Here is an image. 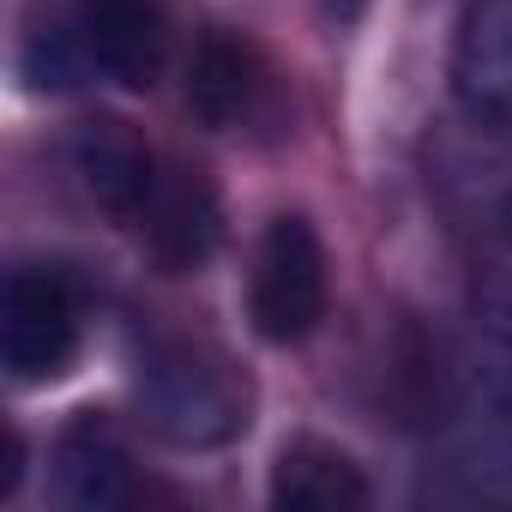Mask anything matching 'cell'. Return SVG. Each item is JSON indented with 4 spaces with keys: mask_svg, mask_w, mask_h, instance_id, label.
<instances>
[{
    "mask_svg": "<svg viewBox=\"0 0 512 512\" xmlns=\"http://www.w3.org/2000/svg\"><path fill=\"white\" fill-rule=\"evenodd\" d=\"M506 229H512V205H506Z\"/></svg>",
    "mask_w": 512,
    "mask_h": 512,
    "instance_id": "7c38bea8",
    "label": "cell"
},
{
    "mask_svg": "<svg viewBox=\"0 0 512 512\" xmlns=\"http://www.w3.org/2000/svg\"><path fill=\"white\" fill-rule=\"evenodd\" d=\"M133 229H139V241L151 247L157 266H169V272H199L211 253H217V241H223V205H217V193H211V181H205L199 169L163 163V175H157L145 211L133 217Z\"/></svg>",
    "mask_w": 512,
    "mask_h": 512,
    "instance_id": "8992f818",
    "label": "cell"
},
{
    "mask_svg": "<svg viewBox=\"0 0 512 512\" xmlns=\"http://www.w3.org/2000/svg\"><path fill=\"white\" fill-rule=\"evenodd\" d=\"M332 296V260L326 241L302 211H284L266 223L247 272V320L266 344H302L326 320Z\"/></svg>",
    "mask_w": 512,
    "mask_h": 512,
    "instance_id": "277c9868",
    "label": "cell"
},
{
    "mask_svg": "<svg viewBox=\"0 0 512 512\" xmlns=\"http://www.w3.org/2000/svg\"><path fill=\"white\" fill-rule=\"evenodd\" d=\"M320 7H326L338 25H350V19H362V7H368V0H320Z\"/></svg>",
    "mask_w": 512,
    "mask_h": 512,
    "instance_id": "8fae6325",
    "label": "cell"
},
{
    "mask_svg": "<svg viewBox=\"0 0 512 512\" xmlns=\"http://www.w3.org/2000/svg\"><path fill=\"white\" fill-rule=\"evenodd\" d=\"M187 109L205 133L278 139L290 121V79L247 31L211 25L187 61Z\"/></svg>",
    "mask_w": 512,
    "mask_h": 512,
    "instance_id": "3957f363",
    "label": "cell"
},
{
    "mask_svg": "<svg viewBox=\"0 0 512 512\" xmlns=\"http://www.w3.org/2000/svg\"><path fill=\"white\" fill-rule=\"evenodd\" d=\"M67 157H73V175L85 181V193H91L109 217H121V223H133V217L145 211V199H151V187H157V175H163L157 151H151L127 121H115V115L85 121V127L73 133Z\"/></svg>",
    "mask_w": 512,
    "mask_h": 512,
    "instance_id": "52a82bcc",
    "label": "cell"
},
{
    "mask_svg": "<svg viewBox=\"0 0 512 512\" xmlns=\"http://www.w3.org/2000/svg\"><path fill=\"white\" fill-rule=\"evenodd\" d=\"M85 338V308L67 272L19 266L7 278V314H0V350L19 386H49L73 368Z\"/></svg>",
    "mask_w": 512,
    "mask_h": 512,
    "instance_id": "5b68a950",
    "label": "cell"
},
{
    "mask_svg": "<svg viewBox=\"0 0 512 512\" xmlns=\"http://www.w3.org/2000/svg\"><path fill=\"white\" fill-rule=\"evenodd\" d=\"M139 410L151 434H163L169 446L205 452V446H229L235 434H247L253 386L229 362V350H217L211 338L151 332L139 350Z\"/></svg>",
    "mask_w": 512,
    "mask_h": 512,
    "instance_id": "6da1fadb",
    "label": "cell"
},
{
    "mask_svg": "<svg viewBox=\"0 0 512 512\" xmlns=\"http://www.w3.org/2000/svg\"><path fill=\"white\" fill-rule=\"evenodd\" d=\"M55 494L73 500V506H127L139 494L133 458H127V446L115 440L109 422L79 416L61 434V446H55Z\"/></svg>",
    "mask_w": 512,
    "mask_h": 512,
    "instance_id": "30bf717a",
    "label": "cell"
},
{
    "mask_svg": "<svg viewBox=\"0 0 512 512\" xmlns=\"http://www.w3.org/2000/svg\"><path fill=\"white\" fill-rule=\"evenodd\" d=\"M272 500L290 512H350L374 500V482L362 476V464L344 446L302 434L272 464Z\"/></svg>",
    "mask_w": 512,
    "mask_h": 512,
    "instance_id": "9c48e42d",
    "label": "cell"
},
{
    "mask_svg": "<svg viewBox=\"0 0 512 512\" xmlns=\"http://www.w3.org/2000/svg\"><path fill=\"white\" fill-rule=\"evenodd\" d=\"M452 91L476 121H512V0H470L452 43Z\"/></svg>",
    "mask_w": 512,
    "mask_h": 512,
    "instance_id": "ba28073f",
    "label": "cell"
},
{
    "mask_svg": "<svg viewBox=\"0 0 512 512\" xmlns=\"http://www.w3.org/2000/svg\"><path fill=\"white\" fill-rule=\"evenodd\" d=\"M37 49V85H73L91 73L121 91H151L169 67V13L163 0H73V13L37 37Z\"/></svg>",
    "mask_w": 512,
    "mask_h": 512,
    "instance_id": "7a4b0ae2",
    "label": "cell"
}]
</instances>
